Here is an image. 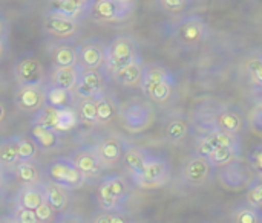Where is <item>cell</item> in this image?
Here are the masks:
<instances>
[{
    "mask_svg": "<svg viewBox=\"0 0 262 223\" xmlns=\"http://www.w3.org/2000/svg\"><path fill=\"white\" fill-rule=\"evenodd\" d=\"M146 96L157 103L164 104L170 100L175 87V77L173 73L163 64H149L144 66L141 86Z\"/></svg>",
    "mask_w": 262,
    "mask_h": 223,
    "instance_id": "obj_1",
    "label": "cell"
},
{
    "mask_svg": "<svg viewBox=\"0 0 262 223\" xmlns=\"http://www.w3.org/2000/svg\"><path fill=\"white\" fill-rule=\"evenodd\" d=\"M129 196V184L120 175H111L103 178L97 188V202L100 205V210L106 211L124 210Z\"/></svg>",
    "mask_w": 262,
    "mask_h": 223,
    "instance_id": "obj_2",
    "label": "cell"
},
{
    "mask_svg": "<svg viewBox=\"0 0 262 223\" xmlns=\"http://www.w3.org/2000/svg\"><path fill=\"white\" fill-rule=\"evenodd\" d=\"M140 58V51L137 41L129 35H118L109 44H106V63L104 69L107 73L114 75L121 67L130 64Z\"/></svg>",
    "mask_w": 262,
    "mask_h": 223,
    "instance_id": "obj_3",
    "label": "cell"
},
{
    "mask_svg": "<svg viewBox=\"0 0 262 223\" xmlns=\"http://www.w3.org/2000/svg\"><path fill=\"white\" fill-rule=\"evenodd\" d=\"M256 178L258 176L250 167V164H246L241 159H236L224 167H220L216 173V179L220 185L232 193H239L247 190Z\"/></svg>",
    "mask_w": 262,
    "mask_h": 223,
    "instance_id": "obj_4",
    "label": "cell"
},
{
    "mask_svg": "<svg viewBox=\"0 0 262 223\" xmlns=\"http://www.w3.org/2000/svg\"><path fill=\"white\" fill-rule=\"evenodd\" d=\"M120 124L129 133H143L155 122V110L149 103L134 101L118 112Z\"/></svg>",
    "mask_w": 262,
    "mask_h": 223,
    "instance_id": "obj_5",
    "label": "cell"
},
{
    "mask_svg": "<svg viewBox=\"0 0 262 223\" xmlns=\"http://www.w3.org/2000/svg\"><path fill=\"white\" fill-rule=\"evenodd\" d=\"M46 178L64 188L78 190L86 184V178L80 173L71 158H57L46 168Z\"/></svg>",
    "mask_w": 262,
    "mask_h": 223,
    "instance_id": "obj_6",
    "label": "cell"
},
{
    "mask_svg": "<svg viewBox=\"0 0 262 223\" xmlns=\"http://www.w3.org/2000/svg\"><path fill=\"white\" fill-rule=\"evenodd\" d=\"M135 11V2L123 0H95L91 8V17L98 23L117 24L126 21Z\"/></svg>",
    "mask_w": 262,
    "mask_h": 223,
    "instance_id": "obj_7",
    "label": "cell"
},
{
    "mask_svg": "<svg viewBox=\"0 0 262 223\" xmlns=\"http://www.w3.org/2000/svg\"><path fill=\"white\" fill-rule=\"evenodd\" d=\"M215 175V167L209 161V158L201 155H193L184 161L181 165V179L187 187L201 188L207 185Z\"/></svg>",
    "mask_w": 262,
    "mask_h": 223,
    "instance_id": "obj_8",
    "label": "cell"
},
{
    "mask_svg": "<svg viewBox=\"0 0 262 223\" xmlns=\"http://www.w3.org/2000/svg\"><path fill=\"white\" fill-rule=\"evenodd\" d=\"M170 176H172L170 164L164 158L150 155L146 164V168L134 181V184L143 190H157V188L164 187L170 181Z\"/></svg>",
    "mask_w": 262,
    "mask_h": 223,
    "instance_id": "obj_9",
    "label": "cell"
},
{
    "mask_svg": "<svg viewBox=\"0 0 262 223\" xmlns=\"http://www.w3.org/2000/svg\"><path fill=\"white\" fill-rule=\"evenodd\" d=\"M14 75L18 87L45 86L46 81L45 67L34 54H26L17 61L14 67Z\"/></svg>",
    "mask_w": 262,
    "mask_h": 223,
    "instance_id": "obj_10",
    "label": "cell"
},
{
    "mask_svg": "<svg viewBox=\"0 0 262 223\" xmlns=\"http://www.w3.org/2000/svg\"><path fill=\"white\" fill-rule=\"evenodd\" d=\"M126 147H127L126 141L121 136L114 135V133L101 136L94 145L104 168H112L117 164H120L123 161Z\"/></svg>",
    "mask_w": 262,
    "mask_h": 223,
    "instance_id": "obj_11",
    "label": "cell"
},
{
    "mask_svg": "<svg viewBox=\"0 0 262 223\" xmlns=\"http://www.w3.org/2000/svg\"><path fill=\"white\" fill-rule=\"evenodd\" d=\"M175 35L186 46L201 44L207 37V24L200 15H189L180 20L175 26Z\"/></svg>",
    "mask_w": 262,
    "mask_h": 223,
    "instance_id": "obj_12",
    "label": "cell"
},
{
    "mask_svg": "<svg viewBox=\"0 0 262 223\" xmlns=\"http://www.w3.org/2000/svg\"><path fill=\"white\" fill-rule=\"evenodd\" d=\"M43 31L58 40H71L80 32V20L68 18L64 15L46 11L43 17Z\"/></svg>",
    "mask_w": 262,
    "mask_h": 223,
    "instance_id": "obj_13",
    "label": "cell"
},
{
    "mask_svg": "<svg viewBox=\"0 0 262 223\" xmlns=\"http://www.w3.org/2000/svg\"><path fill=\"white\" fill-rule=\"evenodd\" d=\"M74 93L77 98H98L106 93V77L101 69H81Z\"/></svg>",
    "mask_w": 262,
    "mask_h": 223,
    "instance_id": "obj_14",
    "label": "cell"
},
{
    "mask_svg": "<svg viewBox=\"0 0 262 223\" xmlns=\"http://www.w3.org/2000/svg\"><path fill=\"white\" fill-rule=\"evenodd\" d=\"M71 159L74 161L75 167L80 170V173L86 178V179H97L101 176L104 165L100 161L94 145H83L80 148H77Z\"/></svg>",
    "mask_w": 262,
    "mask_h": 223,
    "instance_id": "obj_15",
    "label": "cell"
},
{
    "mask_svg": "<svg viewBox=\"0 0 262 223\" xmlns=\"http://www.w3.org/2000/svg\"><path fill=\"white\" fill-rule=\"evenodd\" d=\"M106 63V43L91 38L78 46V64L81 69H103Z\"/></svg>",
    "mask_w": 262,
    "mask_h": 223,
    "instance_id": "obj_16",
    "label": "cell"
},
{
    "mask_svg": "<svg viewBox=\"0 0 262 223\" xmlns=\"http://www.w3.org/2000/svg\"><path fill=\"white\" fill-rule=\"evenodd\" d=\"M14 101L20 112L31 113V115L37 113L43 106H46V84L18 87Z\"/></svg>",
    "mask_w": 262,
    "mask_h": 223,
    "instance_id": "obj_17",
    "label": "cell"
},
{
    "mask_svg": "<svg viewBox=\"0 0 262 223\" xmlns=\"http://www.w3.org/2000/svg\"><path fill=\"white\" fill-rule=\"evenodd\" d=\"M49 58L52 67H64L78 64V46L71 40H60L49 46Z\"/></svg>",
    "mask_w": 262,
    "mask_h": 223,
    "instance_id": "obj_18",
    "label": "cell"
},
{
    "mask_svg": "<svg viewBox=\"0 0 262 223\" xmlns=\"http://www.w3.org/2000/svg\"><path fill=\"white\" fill-rule=\"evenodd\" d=\"M92 3L80 2V0H48L46 9L49 12H55L74 20H83L88 14H91Z\"/></svg>",
    "mask_w": 262,
    "mask_h": 223,
    "instance_id": "obj_19",
    "label": "cell"
},
{
    "mask_svg": "<svg viewBox=\"0 0 262 223\" xmlns=\"http://www.w3.org/2000/svg\"><path fill=\"white\" fill-rule=\"evenodd\" d=\"M149 158H150V153L141 147H137V145L126 147V152L123 156V164H124L132 181H135L143 173Z\"/></svg>",
    "mask_w": 262,
    "mask_h": 223,
    "instance_id": "obj_20",
    "label": "cell"
},
{
    "mask_svg": "<svg viewBox=\"0 0 262 223\" xmlns=\"http://www.w3.org/2000/svg\"><path fill=\"white\" fill-rule=\"evenodd\" d=\"M46 201V193H45V181L38 184H28L21 185V188L17 191L15 196V205L35 210L38 208L43 202Z\"/></svg>",
    "mask_w": 262,
    "mask_h": 223,
    "instance_id": "obj_21",
    "label": "cell"
},
{
    "mask_svg": "<svg viewBox=\"0 0 262 223\" xmlns=\"http://www.w3.org/2000/svg\"><path fill=\"white\" fill-rule=\"evenodd\" d=\"M29 135L35 141L37 147L43 152H54L61 145V133L54 129H48L40 124H31Z\"/></svg>",
    "mask_w": 262,
    "mask_h": 223,
    "instance_id": "obj_22",
    "label": "cell"
},
{
    "mask_svg": "<svg viewBox=\"0 0 262 223\" xmlns=\"http://www.w3.org/2000/svg\"><path fill=\"white\" fill-rule=\"evenodd\" d=\"M80 70H81L80 64L54 67L51 72L48 86H54V87H60V89L74 92V89L78 83V78H80Z\"/></svg>",
    "mask_w": 262,
    "mask_h": 223,
    "instance_id": "obj_23",
    "label": "cell"
},
{
    "mask_svg": "<svg viewBox=\"0 0 262 223\" xmlns=\"http://www.w3.org/2000/svg\"><path fill=\"white\" fill-rule=\"evenodd\" d=\"M239 135H230V133H226V132H223L220 129L213 127V130H210L206 136H203L198 141V144L195 147V153L209 158L210 153H213L218 147H221L223 144H226V142H229V141H232V139H235Z\"/></svg>",
    "mask_w": 262,
    "mask_h": 223,
    "instance_id": "obj_24",
    "label": "cell"
},
{
    "mask_svg": "<svg viewBox=\"0 0 262 223\" xmlns=\"http://www.w3.org/2000/svg\"><path fill=\"white\" fill-rule=\"evenodd\" d=\"M213 127L230 135H239L244 129V116L235 109H223L216 113Z\"/></svg>",
    "mask_w": 262,
    "mask_h": 223,
    "instance_id": "obj_25",
    "label": "cell"
},
{
    "mask_svg": "<svg viewBox=\"0 0 262 223\" xmlns=\"http://www.w3.org/2000/svg\"><path fill=\"white\" fill-rule=\"evenodd\" d=\"M236 159H241V142H239V136L223 144L221 147H218L213 153H210L209 161L212 162V165L215 168L224 167Z\"/></svg>",
    "mask_w": 262,
    "mask_h": 223,
    "instance_id": "obj_26",
    "label": "cell"
},
{
    "mask_svg": "<svg viewBox=\"0 0 262 223\" xmlns=\"http://www.w3.org/2000/svg\"><path fill=\"white\" fill-rule=\"evenodd\" d=\"M143 72H144V64H143L141 58H138V60L132 61L130 64L117 70L112 75V78L123 87H138V86H141Z\"/></svg>",
    "mask_w": 262,
    "mask_h": 223,
    "instance_id": "obj_27",
    "label": "cell"
},
{
    "mask_svg": "<svg viewBox=\"0 0 262 223\" xmlns=\"http://www.w3.org/2000/svg\"><path fill=\"white\" fill-rule=\"evenodd\" d=\"M68 188L51 182V181H45V193H46V201L48 204L55 210V213H64L69 207V194H68Z\"/></svg>",
    "mask_w": 262,
    "mask_h": 223,
    "instance_id": "obj_28",
    "label": "cell"
},
{
    "mask_svg": "<svg viewBox=\"0 0 262 223\" xmlns=\"http://www.w3.org/2000/svg\"><path fill=\"white\" fill-rule=\"evenodd\" d=\"M118 115V104L109 93H103L97 98V126L109 124Z\"/></svg>",
    "mask_w": 262,
    "mask_h": 223,
    "instance_id": "obj_29",
    "label": "cell"
},
{
    "mask_svg": "<svg viewBox=\"0 0 262 223\" xmlns=\"http://www.w3.org/2000/svg\"><path fill=\"white\" fill-rule=\"evenodd\" d=\"M12 173H14L15 179H17L21 185L43 182V179H41V171H40L38 165H37L34 161H20V162L12 168Z\"/></svg>",
    "mask_w": 262,
    "mask_h": 223,
    "instance_id": "obj_30",
    "label": "cell"
},
{
    "mask_svg": "<svg viewBox=\"0 0 262 223\" xmlns=\"http://www.w3.org/2000/svg\"><path fill=\"white\" fill-rule=\"evenodd\" d=\"M189 130H190V124L189 121L184 118V116H175L172 118L164 132H166V138L172 142V144H178L181 141H184L189 135Z\"/></svg>",
    "mask_w": 262,
    "mask_h": 223,
    "instance_id": "obj_31",
    "label": "cell"
},
{
    "mask_svg": "<svg viewBox=\"0 0 262 223\" xmlns=\"http://www.w3.org/2000/svg\"><path fill=\"white\" fill-rule=\"evenodd\" d=\"M20 162L15 136L0 139V164L6 170H12Z\"/></svg>",
    "mask_w": 262,
    "mask_h": 223,
    "instance_id": "obj_32",
    "label": "cell"
},
{
    "mask_svg": "<svg viewBox=\"0 0 262 223\" xmlns=\"http://www.w3.org/2000/svg\"><path fill=\"white\" fill-rule=\"evenodd\" d=\"M75 93L66 89L54 87L46 84V104L54 107H68L75 106Z\"/></svg>",
    "mask_w": 262,
    "mask_h": 223,
    "instance_id": "obj_33",
    "label": "cell"
},
{
    "mask_svg": "<svg viewBox=\"0 0 262 223\" xmlns=\"http://www.w3.org/2000/svg\"><path fill=\"white\" fill-rule=\"evenodd\" d=\"M75 109L81 124L97 126V98H78Z\"/></svg>",
    "mask_w": 262,
    "mask_h": 223,
    "instance_id": "obj_34",
    "label": "cell"
},
{
    "mask_svg": "<svg viewBox=\"0 0 262 223\" xmlns=\"http://www.w3.org/2000/svg\"><path fill=\"white\" fill-rule=\"evenodd\" d=\"M60 109L61 107H54V106H43L37 113H34V118L31 124H40L48 129H54L58 132V121H60Z\"/></svg>",
    "mask_w": 262,
    "mask_h": 223,
    "instance_id": "obj_35",
    "label": "cell"
},
{
    "mask_svg": "<svg viewBox=\"0 0 262 223\" xmlns=\"http://www.w3.org/2000/svg\"><path fill=\"white\" fill-rule=\"evenodd\" d=\"M232 220L236 223H262V210L247 202L232 213Z\"/></svg>",
    "mask_w": 262,
    "mask_h": 223,
    "instance_id": "obj_36",
    "label": "cell"
},
{
    "mask_svg": "<svg viewBox=\"0 0 262 223\" xmlns=\"http://www.w3.org/2000/svg\"><path fill=\"white\" fill-rule=\"evenodd\" d=\"M15 142H17V152H18V158L20 161H34L35 159V153H37V144L32 139V136H15Z\"/></svg>",
    "mask_w": 262,
    "mask_h": 223,
    "instance_id": "obj_37",
    "label": "cell"
},
{
    "mask_svg": "<svg viewBox=\"0 0 262 223\" xmlns=\"http://www.w3.org/2000/svg\"><path fill=\"white\" fill-rule=\"evenodd\" d=\"M91 220L95 223H126L130 222L132 219L124 210H114V211L101 210L100 213L94 214Z\"/></svg>",
    "mask_w": 262,
    "mask_h": 223,
    "instance_id": "obj_38",
    "label": "cell"
},
{
    "mask_svg": "<svg viewBox=\"0 0 262 223\" xmlns=\"http://www.w3.org/2000/svg\"><path fill=\"white\" fill-rule=\"evenodd\" d=\"M9 219H6L8 222L14 223H38L37 216H35V210H29L20 205H15V208L11 211V214L8 216Z\"/></svg>",
    "mask_w": 262,
    "mask_h": 223,
    "instance_id": "obj_39",
    "label": "cell"
},
{
    "mask_svg": "<svg viewBox=\"0 0 262 223\" xmlns=\"http://www.w3.org/2000/svg\"><path fill=\"white\" fill-rule=\"evenodd\" d=\"M247 202L262 208V178H256L247 188Z\"/></svg>",
    "mask_w": 262,
    "mask_h": 223,
    "instance_id": "obj_40",
    "label": "cell"
},
{
    "mask_svg": "<svg viewBox=\"0 0 262 223\" xmlns=\"http://www.w3.org/2000/svg\"><path fill=\"white\" fill-rule=\"evenodd\" d=\"M160 8L170 14H180L192 3L190 0H157Z\"/></svg>",
    "mask_w": 262,
    "mask_h": 223,
    "instance_id": "obj_41",
    "label": "cell"
},
{
    "mask_svg": "<svg viewBox=\"0 0 262 223\" xmlns=\"http://www.w3.org/2000/svg\"><path fill=\"white\" fill-rule=\"evenodd\" d=\"M249 127H250V132L256 136L262 138V104L256 106L250 115H249Z\"/></svg>",
    "mask_w": 262,
    "mask_h": 223,
    "instance_id": "obj_42",
    "label": "cell"
},
{
    "mask_svg": "<svg viewBox=\"0 0 262 223\" xmlns=\"http://www.w3.org/2000/svg\"><path fill=\"white\" fill-rule=\"evenodd\" d=\"M247 72H249V75H250V80H252L256 86H261L262 87V57L252 58V60L247 63Z\"/></svg>",
    "mask_w": 262,
    "mask_h": 223,
    "instance_id": "obj_43",
    "label": "cell"
},
{
    "mask_svg": "<svg viewBox=\"0 0 262 223\" xmlns=\"http://www.w3.org/2000/svg\"><path fill=\"white\" fill-rule=\"evenodd\" d=\"M55 210L48 204V201H45L38 208H35V216H37V220L38 223H51L57 222L55 219Z\"/></svg>",
    "mask_w": 262,
    "mask_h": 223,
    "instance_id": "obj_44",
    "label": "cell"
},
{
    "mask_svg": "<svg viewBox=\"0 0 262 223\" xmlns=\"http://www.w3.org/2000/svg\"><path fill=\"white\" fill-rule=\"evenodd\" d=\"M249 164L256 173V176L262 178V144L253 148V152L249 156Z\"/></svg>",
    "mask_w": 262,
    "mask_h": 223,
    "instance_id": "obj_45",
    "label": "cell"
},
{
    "mask_svg": "<svg viewBox=\"0 0 262 223\" xmlns=\"http://www.w3.org/2000/svg\"><path fill=\"white\" fill-rule=\"evenodd\" d=\"M8 32H9V26H8V20L3 17V14L0 12V40H6L8 41Z\"/></svg>",
    "mask_w": 262,
    "mask_h": 223,
    "instance_id": "obj_46",
    "label": "cell"
},
{
    "mask_svg": "<svg viewBox=\"0 0 262 223\" xmlns=\"http://www.w3.org/2000/svg\"><path fill=\"white\" fill-rule=\"evenodd\" d=\"M5 184H6V168L0 164V196L3 193Z\"/></svg>",
    "mask_w": 262,
    "mask_h": 223,
    "instance_id": "obj_47",
    "label": "cell"
},
{
    "mask_svg": "<svg viewBox=\"0 0 262 223\" xmlns=\"http://www.w3.org/2000/svg\"><path fill=\"white\" fill-rule=\"evenodd\" d=\"M5 118H6V106H5V103L0 100V124L5 121Z\"/></svg>",
    "mask_w": 262,
    "mask_h": 223,
    "instance_id": "obj_48",
    "label": "cell"
},
{
    "mask_svg": "<svg viewBox=\"0 0 262 223\" xmlns=\"http://www.w3.org/2000/svg\"><path fill=\"white\" fill-rule=\"evenodd\" d=\"M5 49H6V40H0V60L5 54Z\"/></svg>",
    "mask_w": 262,
    "mask_h": 223,
    "instance_id": "obj_49",
    "label": "cell"
},
{
    "mask_svg": "<svg viewBox=\"0 0 262 223\" xmlns=\"http://www.w3.org/2000/svg\"><path fill=\"white\" fill-rule=\"evenodd\" d=\"M80 2H86V3H94L95 0H80Z\"/></svg>",
    "mask_w": 262,
    "mask_h": 223,
    "instance_id": "obj_50",
    "label": "cell"
},
{
    "mask_svg": "<svg viewBox=\"0 0 262 223\" xmlns=\"http://www.w3.org/2000/svg\"><path fill=\"white\" fill-rule=\"evenodd\" d=\"M123 2H135V0H123Z\"/></svg>",
    "mask_w": 262,
    "mask_h": 223,
    "instance_id": "obj_51",
    "label": "cell"
},
{
    "mask_svg": "<svg viewBox=\"0 0 262 223\" xmlns=\"http://www.w3.org/2000/svg\"><path fill=\"white\" fill-rule=\"evenodd\" d=\"M190 2H193V0H190Z\"/></svg>",
    "mask_w": 262,
    "mask_h": 223,
    "instance_id": "obj_52",
    "label": "cell"
}]
</instances>
